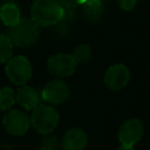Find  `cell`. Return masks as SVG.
<instances>
[{"label": "cell", "mask_w": 150, "mask_h": 150, "mask_svg": "<svg viewBox=\"0 0 150 150\" xmlns=\"http://www.w3.org/2000/svg\"><path fill=\"white\" fill-rule=\"evenodd\" d=\"M64 7L57 0H34L30 19L39 27H50L64 19Z\"/></svg>", "instance_id": "obj_1"}, {"label": "cell", "mask_w": 150, "mask_h": 150, "mask_svg": "<svg viewBox=\"0 0 150 150\" xmlns=\"http://www.w3.org/2000/svg\"><path fill=\"white\" fill-rule=\"evenodd\" d=\"M40 35V27L28 18H21L20 21L9 27L8 38L14 46L18 47H29L34 45Z\"/></svg>", "instance_id": "obj_2"}, {"label": "cell", "mask_w": 150, "mask_h": 150, "mask_svg": "<svg viewBox=\"0 0 150 150\" xmlns=\"http://www.w3.org/2000/svg\"><path fill=\"white\" fill-rule=\"evenodd\" d=\"M30 125L42 135H48L54 131L59 124L60 116L56 109L49 104H39L33 109L29 117Z\"/></svg>", "instance_id": "obj_3"}, {"label": "cell", "mask_w": 150, "mask_h": 150, "mask_svg": "<svg viewBox=\"0 0 150 150\" xmlns=\"http://www.w3.org/2000/svg\"><path fill=\"white\" fill-rule=\"evenodd\" d=\"M5 73L12 83L16 86H23L30 80L33 74V67L27 57L22 55H16L12 56L6 62Z\"/></svg>", "instance_id": "obj_4"}, {"label": "cell", "mask_w": 150, "mask_h": 150, "mask_svg": "<svg viewBox=\"0 0 150 150\" xmlns=\"http://www.w3.org/2000/svg\"><path fill=\"white\" fill-rule=\"evenodd\" d=\"M40 95L41 100L46 102V104L54 107L62 104L68 100L70 95V89L64 81H62L61 79H55L53 81H49L43 87Z\"/></svg>", "instance_id": "obj_5"}, {"label": "cell", "mask_w": 150, "mask_h": 150, "mask_svg": "<svg viewBox=\"0 0 150 150\" xmlns=\"http://www.w3.org/2000/svg\"><path fill=\"white\" fill-rule=\"evenodd\" d=\"M76 62L74 61L71 54L59 53L52 55L47 61L48 71L57 79H64L71 76L76 70Z\"/></svg>", "instance_id": "obj_6"}, {"label": "cell", "mask_w": 150, "mask_h": 150, "mask_svg": "<svg viewBox=\"0 0 150 150\" xmlns=\"http://www.w3.org/2000/svg\"><path fill=\"white\" fill-rule=\"evenodd\" d=\"M144 134V127L141 120L138 118H129L125 120L118 128L117 137L121 145L134 146L137 144Z\"/></svg>", "instance_id": "obj_7"}, {"label": "cell", "mask_w": 150, "mask_h": 150, "mask_svg": "<svg viewBox=\"0 0 150 150\" xmlns=\"http://www.w3.org/2000/svg\"><path fill=\"white\" fill-rule=\"evenodd\" d=\"M2 124L8 134L14 136H22L28 131L30 121L26 112L18 109H11L5 114Z\"/></svg>", "instance_id": "obj_8"}, {"label": "cell", "mask_w": 150, "mask_h": 150, "mask_svg": "<svg viewBox=\"0 0 150 150\" xmlns=\"http://www.w3.org/2000/svg\"><path fill=\"white\" fill-rule=\"evenodd\" d=\"M130 71L123 63L110 66L104 74V84L111 90H121L129 83Z\"/></svg>", "instance_id": "obj_9"}, {"label": "cell", "mask_w": 150, "mask_h": 150, "mask_svg": "<svg viewBox=\"0 0 150 150\" xmlns=\"http://www.w3.org/2000/svg\"><path fill=\"white\" fill-rule=\"evenodd\" d=\"M88 144V135L81 128H71L62 138V150H84Z\"/></svg>", "instance_id": "obj_10"}, {"label": "cell", "mask_w": 150, "mask_h": 150, "mask_svg": "<svg viewBox=\"0 0 150 150\" xmlns=\"http://www.w3.org/2000/svg\"><path fill=\"white\" fill-rule=\"evenodd\" d=\"M15 100L23 109L33 110L40 104L41 95L35 88L23 84V86H20V88L15 93Z\"/></svg>", "instance_id": "obj_11"}, {"label": "cell", "mask_w": 150, "mask_h": 150, "mask_svg": "<svg viewBox=\"0 0 150 150\" xmlns=\"http://www.w3.org/2000/svg\"><path fill=\"white\" fill-rule=\"evenodd\" d=\"M83 15L90 23L98 22L104 13V5L102 0H86L82 5Z\"/></svg>", "instance_id": "obj_12"}, {"label": "cell", "mask_w": 150, "mask_h": 150, "mask_svg": "<svg viewBox=\"0 0 150 150\" xmlns=\"http://www.w3.org/2000/svg\"><path fill=\"white\" fill-rule=\"evenodd\" d=\"M0 19H1V21H2V23L5 26L13 27L21 19V14H20L19 7L13 2L4 4L1 6V8H0Z\"/></svg>", "instance_id": "obj_13"}, {"label": "cell", "mask_w": 150, "mask_h": 150, "mask_svg": "<svg viewBox=\"0 0 150 150\" xmlns=\"http://www.w3.org/2000/svg\"><path fill=\"white\" fill-rule=\"evenodd\" d=\"M15 102V93L11 87L0 88V111L11 110Z\"/></svg>", "instance_id": "obj_14"}, {"label": "cell", "mask_w": 150, "mask_h": 150, "mask_svg": "<svg viewBox=\"0 0 150 150\" xmlns=\"http://www.w3.org/2000/svg\"><path fill=\"white\" fill-rule=\"evenodd\" d=\"M71 56H73L74 61L76 62V64L86 63V62L90 61V59H91V47L89 45L81 43L74 48Z\"/></svg>", "instance_id": "obj_15"}, {"label": "cell", "mask_w": 150, "mask_h": 150, "mask_svg": "<svg viewBox=\"0 0 150 150\" xmlns=\"http://www.w3.org/2000/svg\"><path fill=\"white\" fill-rule=\"evenodd\" d=\"M14 45L9 40L8 36L0 34V63L7 62L13 56Z\"/></svg>", "instance_id": "obj_16"}, {"label": "cell", "mask_w": 150, "mask_h": 150, "mask_svg": "<svg viewBox=\"0 0 150 150\" xmlns=\"http://www.w3.org/2000/svg\"><path fill=\"white\" fill-rule=\"evenodd\" d=\"M59 146H60L59 139L49 134L40 142V150H57Z\"/></svg>", "instance_id": "obj_17"}, {"label": "cell", "mask_w": 150, "mask_h": 150, "mask_svg": "<svg viewBox=\"0 0 150 150\" xmlns=\"http://www.w3.org/2000/svg\"><path fill=\"white\" fill-rule=\"evenodd\" d=\"M66 8H75L80 5H83L86 0H57Z\"/></svg>", "instance_id": "obj_18"}, {"label": "cell", "mask_w": 150, "mask_h": 150, "mask_svg": "<svg viewBox=\"0 0 150 150\" xmlns=\"http://www.w3.org/2000/svg\"><path fill=\"white\" fill-rule=\"evenodd\" d=\"M136 2H137V0H118L120 7L123 11H131V9H134L135 6H136Z\"/></svg>", "instance_id": "obj_19"}, {"label": "cell", "mask_w": 150, "mask_h": 150, "mask_svg": "<svg viewBox=\"0 0 150 150\" xmlns=\"http://www.w3.org/2000/svg\"><path fill=\"white\" fill-rule=\"evenodd\" d=\"M117 150H135L134 146H128V145H121Z\"/></svg>", "instance_id": "obj_20"}, {"label": "cell", "mask_w": 150, "mask_h": 150, "mask_svg": "<svg viewBox=\"0 0 150 150\" xmlns=\"http://www.w3.org/2000/svg\"><path fill=\"white\" fill-rule=\"evenodd\" d=\"M39 150H40V149H39Z\"/></svg>", "instance_id": "obj_21"}]
</instances>
